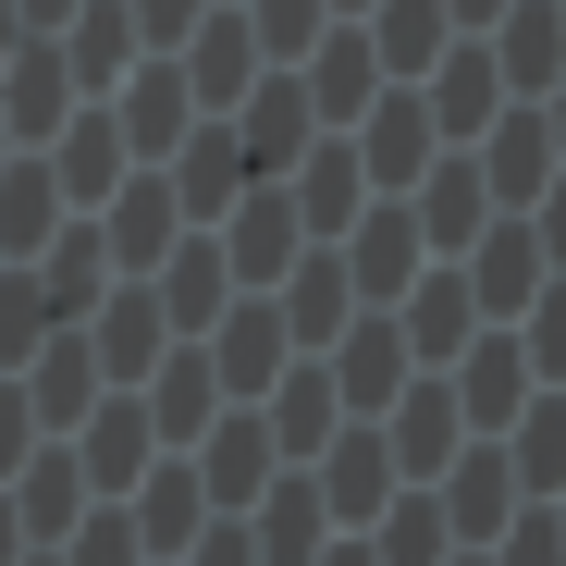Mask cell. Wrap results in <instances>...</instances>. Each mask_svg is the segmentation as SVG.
<instances>
[{
    "label": "cell",
    "instance_id": "9c48e42d",
    "mask_svg": "<svg viewBox=\"0 0 566 566\" xmlns=\"http://www.w3.org/2000/svg\"><path fill=\"white\" fill-rule=\"evenodd\" d=\"M395 333H407V357H431V369H455V357L481 345L493 321H481V296H468V271L443 259V271H419L407 296H395Z\"/></svg>",
    "mask_w": 566,
    "mask_h": 566
},
{
    "label": "cell",
    "instance_id": "277c9868",
    "mask_svg": "<svg viewBox=\"0 0 566 566\" xmlns=\"http://www.w3.org/2000/svg\"><path fill=\"white\" fill-rule=\"evenodd\" d=\"M468 160H481V185H493V210H542V185L566 172V148H554L542 99H505V112H493V136L468 148Z\"/></svg>",
    "mask_w": 566,
    "mask_h": 566
},
{
    "label": "cell",
    "instance_id": "9a60e30c",
    "mask_svg": "<svg viewBox=\"0 0 566 566\" xmlns=\"http://www.w3.org/2000/svg\"><path fill=\"white\" fill-rule=\"evenodd\" d=\"M382 443H395V468H407V481H443V468L481 443V431L455 419V382H407V395L382 407Z\"/></svg>",
    "mask_w": 566,
    "mask_h": 566
},
{
    "label": "cell",
    "instance_id": "5b68a950",
    "mask_svg": "<svg viewBox=\"0 0 566 566\" xmlns=\"http://www.w3.org/2000/svg\"><path fill=\"white\" fill-rule=\"evenodd\" d=\"M443 382H455V419H468V431L493 443V431H505V419H517V407L542 395V369H530V345H517V321H493L481 345H468V357L443 369Z\"/></svg>",
    "mask_w": 566,
    "mask_h": 566
},
{
    "label": "cell",
    "instance_id": "5bb4252c",
    "mask_svg": "<svg viewBox=\"0 0 566 566\" xmlns=\"http://www.w3.org/2000/svg\"><path fill=\"white\" fill-rule=\"evenodd\" d=\"M431 493H443V530H455V554H481V542H493V530L530 505V493H517V468H505V443H468V455L443 468V481H431Z\"/></svg>",
    "mask_w": 566,
    "mask_h": 566
},
{
    "label": "cell",
    "instance_id": "7c38bea8",
    "mask_svg": "<svg viewBox=\"0 0 566 566\" xmlns=\"http://www.w3.org/2000/svg\"><path fill=\"white\" fill-rule=\"evenodd\" d=\"M296 198H283V185H247V198L222 210V259H234V283H247V296H271V283L283 271H296Z\"/></svg>",
    "mask_w": 566,
    "mask_h": 566
},
{
    "label": "cell",
    "instance_id": "8d00e7d4",
    "mask_svg": "<svg viewBox=\"0 0 566 566\" xmlns=\"http://www.w3.org/2000/svg\"><path fill=\"white\" fill-rule=\"evenodd\" d=\"M333 13H369V0H333Z\"/></svg>",
    "mask_w": 566,
    "mask_h": 566
},
{
    "label": "cell",
    "instance_id": "1f68e13d",
    "mask_svg": "<svg viewBox=\"0 0 566 566\" xmlns=\"http://www.w3.org/2000/svg\"><path fill=\"white\" fill-rule=\"evenodd\" d=\"M530 234H542V259H554V271H566V172H554V185H542V210H530Z\"/></svg>",
    "mask_w": 566,
    "mask_h": 566
},
{
    "label": "cell",
    "instance_id": "f1b7e54d",
    "mask_svg": "<svg viewBox=\"0 0 566 566\" xmlns=\"http://www.w3.org/2000/svg\"><path fill=\"white\" fill-rule=\"evenodd\" d=\"M493 566H566V517H554V505H517V517L493 530Z\"/></svg>",
    "mask_w": 566,
    "mask_h": 566
},
{
    "label": "cell",
    "instance_id": "ba28073f",
    "mask_svg": "<svg viewBox=\"0 0 566 566\" xmlns=\"http://www.w3.org/2000/svg\"><path fill=\"white\" fill-rule=\"evenodd\" d=\"M468 271V296H481V321H517L542 283H554V259H542V234H530V210H493V234L455 259Z\"/></svg>",
    "mask_w": 566,
    "mask_h": 566
},
{
    "label": "cell",
    "instance_id": "74e56055",
    "mask_svg": "<svg viewBox=\"0 0 566 566\" xmlns=\"http://www.w3.org/2000/svg\"><path fill=\"white\" fill-rule=\"evenodd\" d=\"M554 517H566V493H554Z\"/></svg>",
    "mask_w": 566,
    "mask_h": 566
},
{
    "label": "cell",
    "instance_id": "e0dca14e",
    "mask_svg": "<svg viewBox=\"0 0 566 566\" xmlns=\"http://www.w3.org/2000/svg\"><path fill=\"white\" fill-rule=\"evenodd\" d=\"M271 185L296 198V222H308L321 247H333V234H345V222L369 210V172H357V148H296V160H283Z\"/></svg>",
    "mask_w": 566,
    "mask_h": 566
},
{
    "label": "cell",
    "instance_id": "52a82bcc",
    "mask_svg": "<svg viewBox=\"0 0 566 566\" xmlns=\"http://www.w3.org/2000/svg\"><path fill=\"white\" fill-rule=\"evenodd\" d=\"M431 148H443V124H431L419 86H382V99L357 112V172H369V185H395V198L431 172Z\"/></svg>",
    "mask_w": 566,
    "mask_h": 566
},
{
    "label": "cell",
    "instance_id": "603a6c76",
    "mask_svg": "<svg viewBox=\"0 0 566 566\" xmlns=\"http://www.w3.org/2000/svg\"><path fill=\"white\" fill-rule=\"evenodd\" d=\"M357 25H369V50H382V74H407V86L455 50V13H443V0H369Z\"/></svg>",
    "mask_w": 566,
    "mask_h": 566
},
{
    "label": "cell",
    "instance_id": "6da1fadb",
    "mask_svg": "<svg viewBox=\"0 0 566 566\" xmlns=\"http://www.w3.org/2000/svg\"><path fill=\"white\" fill-rule=\"evenodd\" d=\"M321 357H333V395H345V419H382V407H395V395L419 382V357H407L395 308H357V321H345V333H333Z\"/></svg>",
    "mask_w": 566,
    "mask_h": 566
},
{
    "label": "cell",
    "instance_id": "3957f363",
    "mask_svg": "<svg viewBox=\"0 0 566 566\" xmlns=\"http://www.w3.org/2000/svg\"><path fill=\"white\" fill-rule=\"evenodd\" d=\"M198 357H210V382H222V395H271L283 369H296V333H283L271 296H234V308L198 333Z\"/></svg>",
    "mask_w": 566,
    "mask_h": 566
},
{
    "label": "cell",
    "instance_id": "d6a6232c",
    "mask_svg": "<svg viewBox=\"0 0 566 566\" xmlns=\"http://www.w3.org/2000/svg\"><path fill=\"white\" fill-rule=\"evenodd\" d=\"M136 455H148V431H136V419H112V443H86V468H112V481H124Z\"/></svg>",
    "mask_w": 566,
    "mask_h": 566
},
{
    "label": "cell",
    "instance_id": "d590c367",
    "mask_svg": "<svg viewBox=\"0 0 566 566\" xmlns=\"http://www.w3.org/2000/svg\"><path fill=\"white\" fill-rule=\"evenodd\" d=\"M443 566H493V554H443Z\"/></svg>",
    "mask_w": 566,
    "mask_h": 566
},
{
    "label": "cell",
    "instance_id": "30bf717a",
    "mask_svg": "<svg viewBox=\"0 0 566 566\" xmlns=\"http://www.w3.org/2000/svg\"><path fill=\"white\" fill-rule=\"evenodd\" d=\"M419 99H431V124H443V148H481L493 136V112H505V74H493V38H455L431 74H419Z\"/></svg>",
    "mask_w": 566,
    "mask_h": 566
},
{
    "label": "cell",
    "instance_id": "8fae6325",
    "mask_svg": "<svg viewBox=\"0 0 566 566\" xmlns=\"http://www.w3.org/2000/svg\"><path fill=\"white\" fill-rule=\"evenodd\" d=\"M407 210H419V247H431V259H468V247L493 234V185H481V160L455 148V160H431V172L407 185Z\"/></svg>",
    "mask_w": 566,
    "mask_h": 566
},
{
    "label": "cell",
    "instance_id": "d4e9b609",
    "mask_svg": "<svg viewBox=\"0 0 566 566\" xmlns=\"http://www.w3.org/2000/svg\"><path fill=\"white\" fill-rule=\"evenodd\" d=\"M443 554H455V530H443V493H431V481H419L395 517H369V566H443Z\"/></svg>",
    "mask_w": 566,
    "mask_h": 566
},
{
    "label": "cell",
    "instance_id": "ac0fdd59",
    "mask_svg": "<svg viewBox=\"0 0 566 566\" xmlns=\"http://www.w3.org/2000/svg\"><path fill=\"white\" fill-rule=\"evenodd\" d=\"M493 74H505V99H542L566 74V13L554 0H505L493 13Z\"/></svg>",
    "mask_w": 566,
    "mask_h": 566
},
{
    "label": "cell",
    "instance_id": "ab89813d",
    "mask_svg": "<svg viewBox=\"0 0 566 566\" xmlns=\"http://www.w3.org/2000/svg\"><path fill=\"white\" fill-rule=\"evenodd\" d=\"M554 395H566V382H554Z\"/></svg>",
    "mask_w": 566,
    "mask_h": 566
},
{
    "label": "cell",
    "instance_id": "cb8c5ba5",
    "mask_svg": "<svg viewBox=\"0 0 566 566\" xmlns=\"http://www.w3.org/2000/svg\"><path fill=\"white\" fill-rule=\"evenodd\" d=\"M333 431H345V395H333V357L283 369V382H271V443H283V455H321Z\"/></svg>",
    "mask_w": 566,
    "mask_h": 566
},
{
    "label": "cell",
    "instance_id": "7a4b0ae2",
    "mask_svg": "<svg viewBox=\"0 0 566 566\" xmlns=\"http://www.w3.org/2000/svg\"><path fill=\"white\" fill-rule=\"evenodd\" d=\"M382 86H395V74H382V50H369V25H357V13H345L333 38H308V50H296V99H308V124H357Z\"/></svg>",
    "mask_w": 566,
    "mask_h": 566
},
{
    "label": "cell",
    "instance_id": "ffe728a7",
    "mask_svg": "<svg viewBox=\"0 0 566 566\" xmlns=\"http://www.w3.org/2000/svg\"><path fill=\"white\" fill-rule=\"evenodd\" d=\"M271 308H283V333H296V357H321V345L357 321V283H345V259L321 247L308 271H283V283H271Z\"/></svg>",
    "mask_w": 566,
    "mask_h": 566
},
{
    "label": "cell",
    "instance_id": "d6986e66",
    "mask_svg": "<svg viewBox=\"0 0 566 566\" xmlns=\"http://www.w3.org/2000/svg\"><path fill=\"white\" fill-rule=\"evenodd\" d=\"M185 86H198V112H234L247 86H259V25H234V13H198V38H185V62H172Z\"/></svg>",
    "mask_w": 566,
    "mask_h": 566
},
{
    "label": "cell",
    "instance_id": "7402d4cb",
    "mask_svg": "<svg viewBox=\"0 0 566 566\" xmlns=\"http://www.w3.org/2000/svg\"><path fill=\"white\" fill-rule=\"evenodd\" d=\"M222 308H234V259H222V234L172 247V259H160V321H172V333H210Z\"/></svg>",
    "mask_w": 566,
    "mask_h": 566
},
{
    "label": "cell",
    "instance_id": "484cf974",
    "mask_svg": "<svg viewBox=\"0 0 566 566\" xmlns=\"http://www.w3.org/2000/svg\"><path fill=\"white\" fill-rule=\"evenodd\" d=\"M210 517H222V505L198 493V468H185V455H160V481H148V542H160V566H172L185 542H198Z\"/></svg>",
    "mask_w": 566,
    "mask_h": 566
},
{
    "label": "cell",
    "instance_id": "2e32d148",
    "mask_svg": "<svg viewBox=\"0 0 566 566\" xmlns=\"http://www.w3.org/2000/svg\"><path fill=\"white\" fill-rule=\"evenodd\" d=\"M185 468H198V493L234 517V505H259L271 493V468H283V443H271V419H210L198 431V455H185Z\"/></svg>",
    "mask_w": 566,
    "mask_h": 566
},
{
    "label": "cell",
    "instance_id": "e575fe53",
    "mask_svg": "<svg viewBox=\"0 0 566 566\" xmlns=\"http://www.w3.org/2000/svg\"><path fill=\"white\" fill-rule=\"evenodd\" d=\"M308 566H369V542H333V554H308Z\"/></svg>",
    "mask_w": 566,
    "mask_h": 566
},
{
    "label": "cell",
    "instance_id": "44dd1931",
    "mask_svg": "<svg viewBox=\"0 0 566 566\" xmlns=\"http://www.w3.org/2000/svg\"><path fill=\"white\" fill-rule=\"evenodd\" d=\"M493 443H505V468H517V493H530V505H554V493H566V395H554V382H542Z\"/></svg>",
    "mask_w": 566,
    "mask_h": 566
},
{
    "label": "cell",
    "instance_id": "f35d334b",
    "mask_svg": "<svg viewBox=\"0 0 566 566\" xmlns=\"http://www.w3.org/2000/svg\"><path fill=\"white\" fill-rule=\"evenodd\" d=\"M554 13H566V0H554Z\"/></svg>",
    "mask_w": 566,
    "mask_h": 566
},
{
    "label": "cell",
    "instance_id": "4fadbf2b",
    "mask_svg": "<svg viewBox=\"0 0 566 566\" xmlns=\"http://www.w3.org/2000/svg\"><path fill=\"white\" fill-rule=\"evenodd\" d=\"M308 481H321V517H382V493H395V443H382V419H345L333 443H321V468H308Z\"/></svg>",
    "mask_w": 566,
    "mask_h": 566
},
{
    "label": "cell",
    "instance_id": "836d02e7",
    "mask_svg": "<svg viewBox=\"0 0 566 566\" xmlns=\"http://www.w3.org/2000/svg\"><path fill=\"white\" fill-rule=\"evenodd\" d=\"M443 13H455V38H493V13H505V0H443Z\"/></svg>",
    "mask_w": 566,
    "mask_h": 566
},
{
    "label": "cell",
    "instance_id": "4dcf8cb0",
    "mask_svg": "<svg viewBox=\"0 0 566 566\" xmlns=\"http://www.w3.org/2000/svg\"><path fill=\"white\" fill-rule=\"evenodd\" d=\"M185 566H259V530L247 517H210L198 542H185Z\"/></svg>",
    "mask_w": 566,
    "mask_h": 566
},
{
    "label": "cell",
    "instance_id": "83f0119b",
    "mask_svg": "<svg viewBox=\"0 0 566 566\" xmlns=\"http://www.w3.org/2000/svg\"><path fill=\"white\" fill-rule=\"evenodd\" d=\"M517 345H530V369H542V382H566V271L517 308Z\"/></svg>",
    "mask_w": 566,
    "mask_h": 566
},
{
    "label": "cell",
    "instance_id": "4316f807",
    "mask_svg": "<svg viewBox=\"0 0 566 566\" xmlns=\"http://www.w3.org/2000/svg\"><path fill=\"white\" fill-rule=\"evenodd\" d=\"M222 419V382H210V357H172L160 369V443H198Z\"/></svg>",
    "mask_w": 566,
    "mask_h": 566
},
{
    "label": "cell",
    "instance_id": "8992f818",
    "mask_svg": "<svg viewBox=\"0 0 566 566\" xmlns=\"http://www.w3.org/2000/svg\"><path fill=\"white\" fill-rule=\"evenodd\" d=\"M419 271H431V247H419V210H407V198H369V210H357V247H345L357 308H395Z\"/></svg>",
    "mask_w": 566,
    "mask_h": 566
},
{
    "label": "cell",
    "instance_id": "f546056e",
    "mask_svg": "<svg viewBox=\"0 0 566 566\" xmlns=\"http://www.w3.org/2000/svg\"><path fill=\"white\" fill-rule=\"evenodd\" d=\"M247 13H259V62H283V50H308L333 25V0H247Z\"/></svg>",
    "mask_w": 566,
    "mask_h": 566
}]
</instances>
